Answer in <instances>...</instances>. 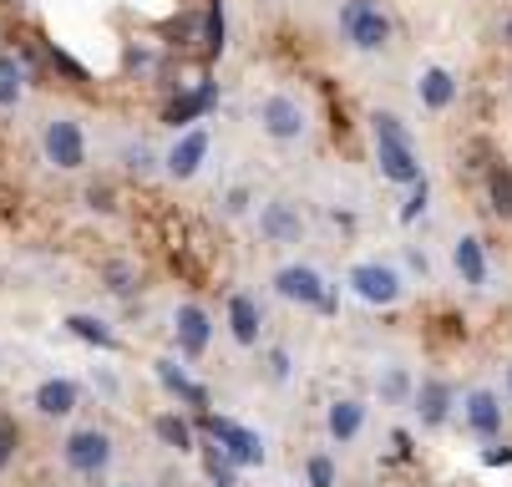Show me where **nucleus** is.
Here are the masks:
<instances>
[{"label":"nucleus","mask_w":512,"mask_h":487,"mask_svg":"<svg viewBox=\"0 0 512 487\" xmlns=\"http://www.w3.org/2000/svg\"><path fill=\"white\" fill-rule=\"evenodd\" d=\"M462 411H467V427H472L477 437H497V432H502V406H497L492 391H472Z\"/></svg>","instance_id":"nucleus-12"},{"label":"nucleus","mask_w":512,"mask_h":487,"mask_svg":"<svg viewBox=\"0 0 512 487\" xmlns=\"http://www.w3.org/2000/svg\"><path fill=\"white\" fill-rule=\"evenodd\" d=\"M208 437H213V447L224 452L229 462H239V467H259L264 462V442L249 432V427H239V422H229V416H208Z\"/></svg>","instance_id":"nucleus-5"},{"label":"nucleus","mask_w":512,"mask_h":487,"mask_svg":"<svg viewBox=\"0 0 512 487\" xmlns=\"http://www.w3.org/2000/svg\"><path fill=\"white\" fill-rule=\"evenodd\" d=\"M203 46L218 56V51H224V0H213V6H208V21H203Z\"/></svg>","instance_id":"nucleus-26"},{"label":"nucleus","mask_w":512,"mask_h":487,"mask_svg":"<svg viewBox=\"0 0 512 487\" xmlns=\"http://www.w3.org/2000/svg\"><path fill=\"white\" fill-rule=\"evenodd\" d=\"M350 290L365 300V305H396L401 300V274L391 264H355L350 269Z\"/></svg>","instance_id":"nucleus-7"},{"label":"nucleus","mask_w":512,"mask_h":487,"mask_svg":"<svg viewBox=\"0 0 512 487\" xmlns=\"http://www.w3.org/2000/svg\"><path fill=\"white\" fill-rule=\"evenodd\" d=\"M259 229L269 244H295L305 234V219H300V203L295 198H269L264 214H259Z\"/></svg>","instance_id":"nucleus-9"},{"label":"nucleus","mask_w":512,"mask_h":487,"mask_svg":"<svg viewBox=\"0 0 512 487\" xmlns=\"http://www.w3.org/2000/svg\"><path fill=\"white\" fill-rule=\"evenodd\" d=\"M203 158H208V132L193 127V132H183L178 143H173V153H168V173H173V178H193Z\"/></svg>","instance_id":"nucleus-11"},{"label":"nucleus","mask_w":512,"mask_h":487,"mask_svg":"<svg viewBox=\"0 0 512 487\" xmlns=\"http://www.w3.org/2000/svg\"><path fill=\"white\" fill-rule=\"evenodd\" d=\"M66 330L82 335V340H92V345H102V351H112V345H117V335H112L107 320H97V315H66Z\"/></svg>","instance_id":"nucleus-20"},{"label":"nucleus","mask_w":512,"mask_h":487,"mask_svg":"<svg viewBox=\"0 0 512 487\" xmlns=\"http://www.w3.org/2000/svg\"><path fill=\"white\" fill-rule=\"evenodd\" d=\"M340 31L360 46V51H381L391 41V21L376 0H345L340 6Z\"/></svg>","instance_id":"nucleus-2"},{"label":"nucleus","mask_w":512,"mask_h":487,"mask_svg":"<svg viewBox=\"0 0 512 487\" xmlns=\"http://www.w3.org/2000/svg\"><path fill=\"white\" fill-rule=\"evenodd\" d=\"M421 208H426V178H421V183H411V198H406V208H401V224H416Z\"/></svg>","instance_id":"nucleus-28"},{"label":"nucleus","mask_w":512,"mask_h":487,"mask_svg":"<svg viewBox=\"0 0 512 487\" xmlns=\"http://www.w3.org/2000/svg\"><path fill=\"white\" fill-rule=\"evenodd\" d=\"M203 467H208V482H213V487H239V482H234V462L218 452V447L203 452Z\"/></svg>","instance_id":"nucleus-25"},{"label":"nucleus","mask_w":512,"mask_h":487,"mask_svg":"<svg viewBox=\"0 0 512 487\" xmlns=\"http://www.w3.org/2000/svg\"><path fill=\"white\" fill-rule=\"evenodd\" d=\"M36 411H41V416H66V411H77V386H71V381H41Z\"/></svg>","instance_id":"nucleus-15"},{"label":"nucleus","mask_w":512,"mask_h":487,"mask_svg":"<svg viewBox=\"0 0 512 487\" xmlns=\"http://www.w3.org/2000/svg\"><path fill=\"white\" fill-rule=\"evenodd\" d=\"M208 315L198 310V305H178V315H173V335H178V351L183 356H203L208 351Z\"/></svg>","instance_id":"nucleus-10"},{"label":"nucleus","mask_w":512,"mask_h":487,"mask_svg":"<svg viewBox=\"0 0 512 487\" xmlns=\"http://www.w3.org/2000/svg\"><path fill=\"white\" fill-rule=\"evenodd\" d=\"M452 97H457V82L442 72V66H431V72L421 77V102L431 112H442V107H452Z\"/></svg>","instance_id":"nucleus-18"},{"label":"nucleus","mask_w":512,"mask_h":487,"mask_svg":"<svg viewBox=\"0 0 512 487\" xmlns=\"http://www.w3.org/2000/svg\"><path fill=\"white\" fill-rule=\"evenodd\" d=\"M274 290H279L284 300H295V305H330L320 269H310V264H284V269L274 274Z\"/></svg>","instance_id":"nucleus-8"},{"label":"nucleus","mask_w":512,"mask_h":487,"mask_svg":"<svg viewBox=\"0 0 512 487\" xmlns=\"http://www.w3.org/2000/svg\"><path fill=\"white\" fill-rule=\"evenodd\" d=\"M416 401H421V406H416L421 422H426V427H442V422H447V406H452V386H447V381H426V386L416 391Z\"/></svg>","instance_id":"nucleus-14"},{"label":"nucleus","mask_w":512,"mask_h":487,"mask_svg":"<svg viewBox=\"0 0 512 487\" xmlns=\"http://www.w3.org/2000/svg\"><path fill=\"white\" fill-rule=\"evenodd\" d=\"M259 127L274 137V143H300L310 122H305V107H300V97L274 92V97H264V102H259Z\"/></svg>","instance_id":"nucleus-4"},{"label":"nucleus","mask_w":512,"mask_h":487,"mask_svg":"<svg viewBox=\"0 0 512 487\" xmlns=\"http://www.w3.org/2000/svg\"><path fill=\"white\" fill-rule=\"evenodd\" d=\"M11 457H16V432H11V427H0V472L11 467Z\"/></svg>","instance_id":"nucleus-31"},{"label":"nucleus","mask_w":512,"mask_h":487,"mask_svg":"<svg viewBox=\"0 0 512 487\" xmlns=\"http://www.w3.org/2000/svg\"><path fill=\"white\" fill-rule=\"evenodd\" d=\"M360 422H365V406H360V401H335V406H330V437H335V442H355Z\"/></svg>","instance_id":"nucleus-17"},{"label":"nucleus","mask_w":512,"mask_h":487,"mask_svg":"<svg viewBox=\"0 0 512 487\" xmlns=\"http://www.w3.org/2000/svg\"><path fill=\"white\" fill-rule=\"evenodd\" d=\"M381 396H386V401H401V396H406V376H401V371H386V381H381Z\"/></svg>","instance_id":"nucleus-30"},{"label":"nucleus","mask_w":512,"mask_h":487,"mask_svg":"<svg viewBox=\"0 0 512 487\" xmlns=\"http://www.w3.org/2000/svg\"><path fill=\"white\" fill-rule=\"evenodd\" d=\"M158 381H163L173 396H183L188 406H203V401H208V391H203V386H193V381H188V376H183L173 361H158Z\"/></svg>","instance_id":"nucleus-19"},{"label":"nucleus","mask_w":512,"mask_h":487,"mask_svg":"<svg viewBox=\"0 0 512 487\" xmlns=\"http://www.w3.org/2000/svg\"><path fill=\"white\" fill-rule=\"evenodd\" d=\"M26 92V72H21V61L16 56H0V107H16Z\"/></svg>","instance_id":"nucleus-21"},{"label":"nucleus","mask_w":512,"mask_h":487,"mask_svg":"<svg viewBox=\"0 0 512 487\" xmlns=\"http://www.w3.org/2000/svg\"><path fill=\"white\" fill-rule=\"evenodd\" d=\"M153 432H158L168 447H178V452H188V447H193V427L183 422V416H173V411H168V416H158Z\"/></svg>","instance_id":"nucleus-23"},{"label":"nucleus","mask_w":512,"mask_h":487,"mask_svg":"<svg viewBox=\"0 0 512 487\" xmlns=\"http://www.w3.org/2000/svg\"><path fill=\"white\" fill-rule=\"evenodd\" d=\"M310 487H335V462L330 457H310Z\"/></svg>","instance_id":"nucleus-27"},{"label":"nucleus","mask_w":512,"mask_h":487,"mask_svg":"<svg viewBox=\"0 0 512 487\" xmlns=\"http://www.w3.org/2000/svg\"><path fill=\"white\" fill-rule=\"evenodd\" d=\"M213 107V87H198V92H188V97H178L173 107H168V122L178 127V122H193V117H203Z\"/></svg>","instance_id":"nucleus-22"},{"label":"nucleus","mask_w":512,"mask_h":487,"mask_svg":"<svg viewBox=\"0 0 512 487\" xmlns=\"http://www.w3.org/2000/svg\"><path fill=\"white\" fill-rule=\"evenodd\" d=\"M371 132H376V168L381 178L391 183H421V163H416V148H411V132L396 112H376L371 117Z\"/></svg>","instance_id":"nucleus-1"},{"label":"nucleus","mask_w":512,"mask_h":487,"mask_svg":"<svg viewBox=\"0 0 512 487\" xmlns=\"http://www.w3.org/2000/svg\"><path fill=\"white\" fill-rule=\"evenodd\" d=\"M482 462H487V467H502V462H512V447H487Z\"/></svg>","instance_id":"nucleus-32"},{"label":"nucleus","mask_w":512,"mask_h":487,"mask_svg":"<svg viewBox=\"0 0 512 487\" xmlns=\"http://www.w3.org/2000/svg\"><path fill=\"white\" fill-rule=\"evenodd\" d=\"M107 280H112L107 290H117V295H127V290H132V269H127V264H107Z\"/></svg>","instance_id":"nucleus-29"},{"label":"nucleus","mask_w":512,"mask_h":487,"mask_svg":"<svg viewBox=\"0 0 512 487\" xmlns=\"http://www.w3.org/2000/svg\"><path fill=\"white\" fill-rule=\"evenodd\" d=\"M452 264H457V274L467 285H482L487 280V254H482V239H457V249H452Z\"/></svg>","instance_id":"nucleus-13"},{"label":"nucleus","mask_w":512,"mask_h":487,"mask_svg":"<svg viewBox=\"0 0 512 487\" xmlns=\"http://www.w3.org/2000/svg\"><path fill=\"white\" fill-rule=\"evenodd\" d=\"M61 457H66V467H71V472L97 477V472L112 462V437H107V432H97V427L71 432V437H66V447H61Z\"/></svg>","instance_id":"nucleus-6"},{"label":"nucleus","mask_w":512,"mask_h":487,"mask_svg":"<svg viewBox=\"0 0 512 487\" xmlns=\"http://www.w3.org/2000/svg\"><path fill=\"white\" fill-rule=\"evenodd\" d=\"M497 41H502V46H507V51H512V11H507V16H502V21H497Z\"/></svg>","instance_id":"nucleus-33"},{"label":"nucleus","mask_w":512,"mask_h":487,"mask_svg":"<svg viewBox=\"0 0 512 487\" xmlns=\"http://www.w3.org/2000/svg\"><path fill=\"white\" fill-rule=\"evenodd\" d=\"M41 148H46V163H51V168H61V173H77V168L87 163V137H82V127L71 122V117L46 122Z\"/></svg>","instance_id":"nucleus-3"},{"label":"nucleus","mask_w":512,"mask_h":487,"mask_svg":"<svg viewBox=\"0 0 512 487\" xmlns=\"http://www.w3.org/2000/svg\"><path fill=\"white\" fill-rule=\"evenodd\" d=\"M229 325H234V340L239 345H254L259 340V305L249 295H234L229 300Z\"/></svg>","instance_id":"nucleus-16"},{"label":"nucleus","mask_w":512,"mask_h":487,"mask_svg":"<svg viewBox=\"0 0 512 487\" xmlns=\"http://www.w3.org/2000/svg\"><path fill=\"white\" fill-rule=\"evenodd\" d=\"M487 188H492V208H497V214H512V168H492L487 173Z\"/></svg>","instance_id":"nucleus-24"},{"label":"nucleus","mask_w":512,"mask_h":487,"mask_svg":"<svg viewBox=\"0 0 512 487\" xmlns=\"http://www.w3.org/2000/svg\"><path fill=\"white\" fill-rule=\"evenodd\" d=\"M507 391H512V371H507Z\"/></svg>","instance_id":"nucleus-34"}]
</instances>
